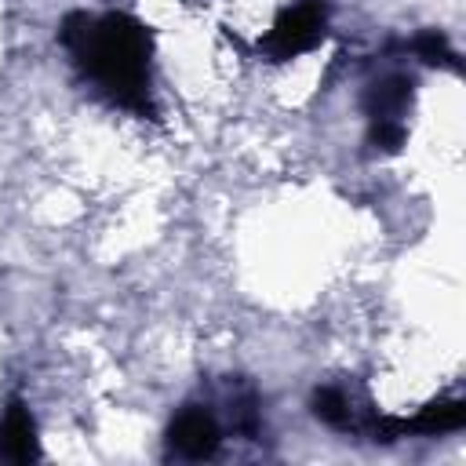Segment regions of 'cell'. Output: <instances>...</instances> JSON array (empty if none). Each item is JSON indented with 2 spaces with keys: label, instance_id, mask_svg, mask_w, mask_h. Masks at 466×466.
I'll use <instances>...</instances> for the list:
<instances>
[{
  "label": "cell",
  "instance_id": "52a82bcc",
  "mask_svg": "<svg viewBox=\"0 0 466 466\" xmlns=\"http://www.w3.org/2000/svg\"><path fill=\"white\" fill-rule=\"evenodd\" d=\"M462 422H466V404L459 397H451V400H430L411 419L404 415V433L437 437V433H455Z\"/></svg>",
  "mask_w": 466,
  "mask_h": 466
},
{
  "label": "cell",
  "instance_id": "5b68a950",
  "mask_svg": "<svg viewBox=\"0 0 466 466\" xmlns=\"http://www.w3.org/2000/svg\"><path fill=\"white\" fill-rule=\"evenodd\" d=\"M313 415L331 426V430H342V433H364L371 411L357 408V397L346 390V386H317L313 390Z\"/></svg>",
  "mask_w": 466,
  "mask_h": 466
},
{
  "label": "cell",
  "instance_id": "ba28073f",
  "mask_svg": "<svg viewBox=\"0 0 466 466\" xmlns=\"http://www.w3.org/2000/svg\"><path fill=\"white\" fill-rule=\"evenodd\" d=\"M408 51L419 58V62H426V66H444V69H459V55L451 51V44H448V36L444 33H437V29H426V33H419L411 44H408Z\"/></svg>",
  "mask_w": 466,
  "mask_h": 466
},
{
  "label": "cell",
  "instance_id": "8992f818",
  "mask_svg": "<svg viewBox=\"0 0 466 466\" xmlns=\"http://www.w3.org/2000/svg\"><path fill=\"white\" fill-rule=\"evenodd\" d=\"M0 455L11 462H33L40 459L36 444V422L22 400H11L4 419H0Z\"/></svg>",
  "mask_w": 466,
  "mask_h": 466
},
{
  "label": "cell",
  "instance_id": "3957f363",
  "mask_svg": "<svg viewBox=\"0 0 466 466\" xmlns=\"http://www.w3.org/2000/svg\"><path fill=\"white\" fill-rule=\"evenodd\" d=\"M222 426L208 404H186L167 426V448L182 459H211L218 451Z\"/></svg>",
  "mask_w": 466,
  "mask_h": 466
},
{
  "label": "cell",
  "instance_id": "7a4b0ae2",
  "mask_svg": "<svg viewBox=\"0 0 466 466\" xmlns=\"http://www.w3.org/2000/svg\"><path fill=\"white\" fill-rule=\"evenodd\" d=\"M328 33V4L324 0H295L277 15L269 33L258 40V55L269 62H288L313 51Z\"/></svg>",
  "mask_w": 466,
  "mask_h": 466
},
{
  "label": "cell",
  "instance_id": "6da1fadb",
  "mask_svg": "<svg viewBox=\"0 0 466 466\" xmlns=\"http://www.w3.org/2000/svg\"><path fill=\"white\" fill-rule=\"evenodd\" d=\"M58 40L73 55L80 73L106 98H113L116 106L138 116H157L153 109V36L138 18L124 11L102 15V18L73 11L66 15Z\"/></svg>",
  "mask_w": 466,
  "mask_h": 466
},
{
  "label": "cell",
  "instance_id": "277c9868",
  "mask_svg": "<svg viewBox=\"0 0 466 466\" xmlns=\"http://www.w3.org/2000/svg\"><path fill=\"white\" fill-rule=\"evenodd\" d=\"M411 95H415V80H411L408 73H386V76H379V80L364 91V116H368V127H379V124H404L408 106H411Z\"/></svg>",
  "mask_w": 466,
  "mask_h": 466
}]
</instances>
